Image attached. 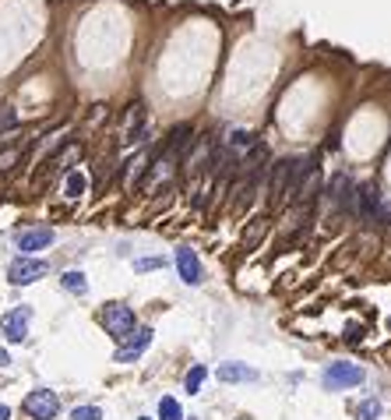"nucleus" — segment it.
<instances>
[{
	"mask_svg": "<svg viewBox=\"0 0 391 420\" xmlns=\"http://www.w3.org/2000/svg\"><path fill=\"white\" fill-rule=\"evenodd\" d=\"M352 216H359L363 223H384L391 219V208L380 205V191L373 184H363L356 187V208H352Z\"/></svg>",
	"mask_w": 391,
	"mask_h": 420,
	"instance_id": "nucleus-1",
	"label": "nucleus"
},
{
	"mask_svg": "<svg viewBox=\"0 0 391 420\" xmlns=\"http://www.w3.org/2000/svg\"><path fill=\"white\" fill-rule=\"evenodd\" d=\"M103 329H106L117 343H124V339L138 329L134 311H131L127 304H106V307H103Z\"/></svg>",
	"mask_w": 391,
	"mask_h": 420,
	"instance_id": "nucleus-2",
	"label": "nucleus"
},
{
	"mask_svg": "<svg viewBox=\"0 0 391 420\" xmlns=\"http://www.w3.org/2000/svg\"><path fill=\"white\" fill-rule=\"evenodd\" d=\"M46 269H50V265H46L43 258H29V255H22V258H15V262L8 265V283H11V286H29V283L43 279Z\"/></svg>",
	"mask_w": 391,
	"mask_h": 420,
	"instance_id": "nucleus-3",
	"label": "nucleus"
},
{
	"mask_svg": "<svg viewBox=\"0 0 391 420\" xmlns=\"http://www.w3.org/2000/svg\"><path fill=\"white\" fill-rule=\"evenodd\" d=\"M321 381H324L328 392H342V388H352V385L363 381V367H356V364H328Z\"/></svg>",
	"mask_w": 391,
	"mask_h": 420,
	"instance_id": "nucleus-4",
	"label": "nucleus"
},
{
	"mask_svg": "<svg viewBox=\"0 0 391 420\" xmlns=\"http://www.w3.org/2000/svg\"><path fill=\"white\" fill-rule=\"evenodd\" d=\"M25 413H29L32 420H53V416L60 413V399H57V392H50V388H36V392H29V395H25Z\"/></svg>",
	"mask_w": 391,
	"mask_h": 420,
	"instance_id": "nucleus-5",
	"label": "nucleus"
},
{
	"mask_svg": "<svg viewBox=\"0 0 391 420\" xmlns=\"http://www.w3.org/2000/svg\"><path fill=\"white\" fill-rule=\"evenodd\" d=\"M29 322H32V307H15V311H8L4 314V322H0V332H4V339L8 343H25V336H29Z\"/></svg>",
	"mask_w": 391,
	"mask_h": 420,
	"instance_id": "nucleus-6",
	"label": "nucleus"
},
{
	"mask_svg": "<svg viewBox=\"0 0 391 420\" xmlns=\"http://www.w3.org/2000/svg\"><path fill=\"white\" fill-rule=\"evenodd\" d=\"M57 241V234L50 230V227H36V230H22L18 237H15V244H18V251L22 255H36V251H46L50 244Z\"/></svg>",
	"mask_w": 391,
	"mask_h": 420,
	"instance_id": "nucleus-7",
	"label": "nucleus"
},
{
	"mask_svg": "<svg viewBox=\"0 0 391 420\" xmlns=\"http://www.w3.org/2000/svg\"><path fill=\"white\" fill-rule=\"evenodd\" d=\"M148 343H152V329H134V332L120 343V350H117V364H131V360H138V357L148 350Z\"/></svg>",
	"mask_w": 391,
	"mask_h": 420,
	"instance_id": "nucleus-8",
	"label": "nucleus"
},
{
	"mask_svg": "<svg viewBox=\"0 0 391 420\" xmlns=\"http://www.w3.org/2000/svg\"><path fill=\"white\" fill-rule=\"evenodd\" d=\"M331 201L342 208V212H352V208H356V184L345 177V173H335L331 177Z\"/></svg>",
	"mask_w": 391,
	"mask_h": 420,
	"instance_id": "nucleus-9",
	"label": "nucleus"
},
{
	"mask_svg": "<svg viewBox=\"0 0 391 420\" xmlns=\"http://www.w3.org/2000/svg\"><path fill=\"white\" fill-rule=\"evenodd\" d=\"M145 131H148V127H145V106H141V103H134V106L127 110V120H124V138H120V141H124V145H138V141L145 138Z\"/></svg>",
	"mask_w": 391,
	"mask_h": 420,
	"instance_id": "nucleus-10",
	"label": "nucleus"
},
{
	"mask_svg": "<svg viewBox=\"0 0 391 420\" xmlns=\"http://www.w3.org/2000/svg\"><path fill=\"white\" fill-rule=\"evenodd\" d=\"M177 272L187 286H198L201 283V262L191 248H177Z\"/></svg>",
	"mask_w": 391,
	"mask_h": 420,
	"instance_id": "nucleus-11",
	"label": "nucleus"
},
{
	"mask_svg": "<svg viewBox=\"0 0 391 420\" xmlns=\"http://www.w3.org/2000/svg\"><path fill=\"white\" fill-rule=\"evenodd\" d=\"M289 170H293V159H278L271 166V205H282L286 201V191H289Z\"/></svg>",
	"mask_w": 391,
	"mask_h": 420,
	"instance_id": "nucleus-12",
	"label": "nucleus"
},
{
	"mask_svg": "<svg viewBox=\"0 0 391 420\" xmlns=\"http://www.w3.org/2000/svg\"><path fill=\"white\" fill-rule=\"evenodd\" d=\"M268 227H271V219H268V216H254V219L247 223V230H243V241H240V244H243V251H254V248L268 237Z\"/></svg>",
	"mask_w": 391,
	"mask_h": 420,
	"instance_id": "nucleus-13",
	"label": "nucleus"
},
{
	"mask_svg": "<svg viewBox=\"0 0 391 420\" xmlns=\"http://www.w3.org/2000/svg\"><path fill=\"white\" fill-rule=\"evenodd\" d=\"M317 194H321V170L314 166V170H310V173L303 177V184L296 187V194H293V201H296V205H310V201H314Z\"/></svg>",
	"mask_w": 391,
	"mask_h": 420,
	"instance_id": "nucleus-14",
	"label": "nucleus"
},
{
	"mask_svg": "<svg viewBox=\"0 0 391 420\" xmlns=\"http://www.w3.org/2000/svg\"><path fill=\"white\" fill-rule=\"evenodd\" d=\"M219 378H222V381H233V385H236V381H257V371L247 367V364H233V360H229V364L219 367Z\"/></svg>",
	"mask_w": 391,
	"mask_h": 420,
	"instance_id": "nucleus-15",
	"label": "nucleus"
},
{
	"mask_svg": "<svg viewBox=\"0 0 391 420\" xmlns=\"http://www.w3.org/2000/svg\"><path fill=\"white\" fill-rule=\"evenodd\" d=\"M60 286L68 290V293H89V283H85V276L82 272H64V279H60Z\"/></svg>",
	"mask_w": 391,
	"mask_h": 420,
	"instance_id": "nucleus-16",
	"label": "nucleus"
},
{
	"mask_svg": "<svg viewBox=\"0 0 391 420\" xmlns=\"http://www.w3.org/2000/svg\"><path fill=\"white\" fill-rule=\"evenodd\" d=\"M159 420H184V406H180L173 395H166V399L159 402Z\"/></svg>",
	"mask_w": 391,
	"mask_h": 420,
	"instance_id": "nucleus-17",
	"label": "nucleus"
},
{
	"mask_svg": "<svg viewBox=\"0 0 391 420\" xmlns=\"http://www.w3.org/2000/svg\"><path fill=\"white\" fill-rule=\"evenodd\" d=\"M201 385H205V364H194V367L187 371V378H184V388H187V392L194 395V392H198Z\"/></svg>",
	"mask_w": 391,
	"mask_h": 420,
	"instance_id": "nucleus-18",
	"label": "nucleus"
},
{
	"mask_svg": "<svg viewBox=\"0 0 391 420\" xmlns=\"http://www.w3.org/2000/svg\"><path fill=\"white\" fill-rule=\"evenodd\" d=\"M64 191H68V198H78V194H85V177L75 170V173H68V184H64Z\"/></svg>",
	"mask_w": 391,
	"mask_h": 420,
	"instance_id": "nucleus-19",
	"label": "nucleus"
},
{
	"mask_svg": "<svg viewBox=\"0 0 391 420\" xmlns=\"http://www.w3.org/2000/svg\"><path fill=\"white\" fill-rule=\"evenodd\" d=\"M380 416V402L377 399H366L359 409H356V420H377Z\"/></svg>",
	"mask_w": 391,
	"mask_h": 420,
	"instance_id": "nucleus-20",
	"label": "nucleus"
},
{
	"mask_svg": "<svg viewBox=\"0 0 391 420\" xmlns=\"http://www.w3.org/2000/svg\"><path fill=\"white\" fill-rule=\"evenodd\" d=\"M71 420H103V409L99 406H75Z\"/></svg>",
	"mask_w": 391,
	"mask_h": 420,
	"instance_id": "nucleus-21",
	"label": "nucleus"
},
{
	"mask_svg": "<svg viewBox=\"0 0 391 420\" xmlns=\"http://www.w3.org/2000/svg\"><path fill=\"white\" fill-rule=\"evenodd\" d=\"M18 159H22V148H15V145H11V148H4V152H0V173L11 170Z\"/></svg>",
	"mask_w": 391,
	"mask_h": 420,
	"instance_id": "nucleus-22",
	"label": "nucleus"
},
{
	"mask_svg": "<svg viewBox=\"0 0 391 420\" xmlns=\"http://www.w3.org/2000/svg\"><path fill=\"white\" fill-rule=\"evenodd\" d=\"M162 265H166L162 258H138V262H134V269H138V272H148V269H162Z\"/></svg>",
	"mask_w": 391,
	"mask_h": 420,
	"instance_id": "nucleus-23",
	"label": "nucleus"
},
{
	"mask_svg": "<svg viewBox=\"0 0 391 420\" xmlns=\"http://www.w3.org/2000/svg\"><path fill=\"white\" fill-rule=\"evenodd\" d=\"M11 364V357H8V350H0V367H8Z\"/></svg>",
	"mask_w": 391,
	"mask_h": 420,
	"instance_id": "nucleus-24",
	"label": "nucleus"
},
{
	"mask_svg": "<svg viewBox=\"0 0 391 420\" xmlns=\"http://www.w3.org/2000/svg\"><path fill=\"white\" fill-rule=\"evenodd\" d=\"M0 420H11V409H8V406H0Z\"/></svg>",
	"mask_w": 391,
	"mask_h": 420,
	"instance_id": "nucleus-25",
	"label": "nucleus"
},
{
	"mask_svg": "<svg viewBox=\"0 0 391 420\" xmlns=\"http://www.w3.org/2000/svg\"><path fill=\"white\" fill-rule=\"evenodd\" d=\"M387 325H391V322H387Z\"/></svg>",
	"mask_w": 391,
	"mask_h": 420,
	"instance_id": "nucleus-26",
	"label": "nucleus"
}]
</instances>
